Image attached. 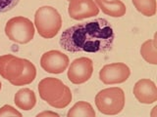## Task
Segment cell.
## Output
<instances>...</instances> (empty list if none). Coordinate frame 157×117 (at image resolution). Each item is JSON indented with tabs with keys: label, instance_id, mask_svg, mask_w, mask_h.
I'll use <instances>...</instances> for the list:
<instances>
[{
	"label": "cell",
	"instance_id": "cell-14",
	"mask_svg": "<svg viewBox=\"0 0 157 117\" xmlns=\"http://www.w3.org/2000/svg\"><path fill=\"white\" fill-rule=\"evenodd\" d=\"M36 66H34V65L31 61L26 60L25 61V67H24L22 74L20 75L17 79L11 81L10 83L14 86H25V85L31 84V83L36 79Z\"/></svg>",
	"mask_w": 157,
	"mask_h": 117
},
{
	"label": "cell",
	"instance_id": "cell-4",
	"mask_svg": "<svg viewBox=\"0 0 157 117\" xmlns=\"http://www.w3.org/2000/svg\"><path fill=\"white\" fill-rule=\"evenodd\" d=\"M125 93L119 87L106 88L95 96V105L99 112L106 115H116L124 109Z\"/></svg>",
	"mask_w": 157,
	"mask_h": 117
},
{
	"label": "cell",
	"instance_id": "cell-18",
	"mask_svg": "<svg viewBox=\"0 0 157 117\" xmlns=\"http://www.w3.org/2000/svg\"><path fill=\"white\" fill-rule=\"evenodd\" d=\"M4 116H18V117H22V113L20 111H18L16 108H14L13 106L9 105H3L1 108H0V117H4Z\"/></svg>",
	"mask_w": 157,
	"mask_h": 117
},
{
	"label": "cell",
	"instance_id": "cell-2",
	"mask_svg": "<svg viewBox=\"0 0 157 117\" xmlns=\"http://www.w3.org/2000/svg\"><path fill=\"white\" fill-rule=\"evenodd\" d=\"M38 93L41 100L55 108H64L71 104L73 96L70 88L54 77H46L38 83Z\"/></svg>",
	"mask_w": 157,
	"mask_h": 117
},
{
	"label": "cell",
	"instance_id": "cell-20",
	"mask_svg": "<svg viewBox=\"0 0 157 117\" xmlns=\"http://www.w3.org/2000/svg\"><path fill=\"white\" fill-rule=\"evenodd\" d=\"M58 116L59 114L52 111H42L36 115V117H58Z\"/></svg>",
	"mask_w": 157,
	"mask_h": 117
},
{
	"label": "cell",
	"instance_id": "cell-9",
	"mask_svg": "<svg viewBox=\"0 0 157 117\" xmlns=\"http://www.w3.org/2000/svg\"><path fill=\"white\" fill-rule=\"evenodd\" d=\"M25 61L11 54L0 56V75L9 82L17 79L24 70Z\"/></svg>",
	"mask_w": 157,
	"mask_h": 117
},
{
	"label": "cell",
	"instance_id": "cell-11",
	"mask_svg": "<svg viewBox=\"0 0 157 117\" xmlns=\"http://www.w3.org/2000/svg\"><path fill=\"white\" fill-rule=\"evenodd\" d=\"M132 93L140 104L151 105L157 101V88L155 83L147 78L137 81L134 86Z\"/></svg>",
	"mask_w": 157,
	"mask_h": 117
},
{
	"label": "cell",
	"instance_id": "cell-21",
	"mask_svg": "<svg viewBox=\"0 0 157 117\" xmlns=\"http://www.w3.org/2000/svg\"><path fill=\"white\" fill-rule=\"evenodd\" d=\"M1 88H2V85H1V82H0V91H1Z\"/></svg>",
	"mask_w": 157,
	"mask_h": 117
},
{
	"label": "cell",
	"instance_id": "cell-19",
	"mask_svg": "<svg viewBox=\"0 0 157 117\" xmlns=\"http://www.w3.org/2000/svg\"><path fill=\"white\" fill-rule=\"evenodd\" d=\"M20 0H0V13H6L12 10Z\"/></svg>",
	"mask_w": 157,
	"mask_h": 117
},
{
	"label": "cell",
	"instance_id": "cell-5",
	"mask_svg": "<svg viewBox=\"0 0 157 117\" xmlns=\"http://www.w3.org/2000/svg\"><path fill=\"white\" fill-rule=\"evenodd\" d=\"M4 31L9 40L18 44H27L33 39L36 27L29 19L18 16L6 23Z\"/></svg>",
	"mask_w": 157,
	"mask_h": 117
},
{
	"label": "cell",
	"instance_id": "cell-6",
	"mask_svg": "<svg viewBox=\"0 0 157 117\" xmlns=\"http://www.w3.org/2000/svg\"><path fill=\"white\" fill-rule=\"evenodd\" d=\"M93 73V62L90 58L82 57L74 60L68 66L67 76L73 84H82L90 80Z\"/></svg>",
	"mask_w": 157,
	"mask_h": 117
},
{
	"label": "cell",
	"instance_id": "cell-12",
	"mask_svg": "<svg viewBox=\"0 0 157 117\" xmlns=\"http://www.w3.org/2000/svg\"><path fill=\"white\" fill-rule=\"evenodd\" d=\"M94 2L99 10L113 18H121L125 16L127 12L126 5L121 0H94Z\"/></svg>",
	"mask_w": 157,
	"mask_h": 117
},
{
	"label": "cell",
	"instance_id": "cell-1",
	"mask_svg": "<svg viewBox=\"0 0 157 117\" xmlns=\"http://www.w3.org/2000/svg\"><path fill=\"white\" fill-rule=\"evenodd\" d=\"M114 39V29L109 22L95 19L67 28L59 43L64 50L71 53H106L112 49Z\"/></svg>",
	"mask_w": 157,
	"mask_h": 117
},
{
	"label": "cell",
	"instance_id": "cell-17",
	"mask_svg": "<svg viewBox=\"0 0 157 117\" xmlns=\"http://www.w3.org/2000/svg\"><path fill=\"white\" fill-rule=\"evenodd\" d=\"M135 8L145 17H152L156 13V0H132Z\"/></svg>",
	"mask_w": 157,
	"mask_h": 117
},
{
	"label": "cell",
	"instance_id": "cell-22",
	"mask_svg": "<svg viewBox=\"0 0 157 117\" xmlns=\"http://www.w3.org/2000/svg\"><path fill=\"white\" fill-rule=\"evenodd\" d=\"M68 1H70V0H68Z\"/></svg>",
	"mask_w": 157,
	"mask_h": 117
},
{
	"label": "cell",
	"instance_id": "cell-13",
	"mask_svg": "<svg viewBox=\"0 0 157 117\" xmlns=\"http://www.w3.org/2000/svg\"><path fill=\"white\" fill-rule=\"evenodd\" d=\"M14 102L18 108L29 111L36 106V97L33 90L29 89V88H23L15 94Z\"/></svg>",
	"mask_w": 157,
	"mask_h": 117
},
{
	"label": "cell",
	"instance_id": "cell-15",
	"mask_svg": "<svg viewBox=\"0 0 157 117\" xmlns=\"http://www.w3.org/2000/svg\"><path fill=\"white\" fill-rule=\"evenodd\" d=\"M156 38L154 36L153 39H148L144 42L140 46V55L144 58V60L150 63V65H157V50H156Z\"/></svg>",
	"mask_w": 157,
	"mask_h": 117
},
{
	"label": "cell",
	"instance_id": "cell-8",
	"mask_svg": "<svg viewBox=\"0 0 157 117\" xmlns=\"http://www.w3.org/2000/svg\"><path fill=\"white\" fill-rule=\"evenodd\" d=\"M70 63L67 55L58 50L44 53L40 58V66L44 71L51 74H60L65 71Z\"/></svg>",
	"mask_w": 157,
	"mask_h": 117
},
{
	"label": "cell",
	"instance_id": "cell-3",
	"mask_svg": "<svg viewBox=\"0 0 157 117\" xmlns=\"http://www.w3.org/2000/svg\"><path fill=\"white\" fill-rule=\"evenodd\" d=\"M34 27L43 38L55 37L62 27L61 15L52 6H42L34 14Z\"/></svg>",
	"mask_w": 157,
	"mask_h": 117
},
{
	"label": "cell",
	"instance_id": "cell-16",
	"mask_svg": "<svg viewBox=\"0 0 157 117\" xmlns=\"http://www.w3.org/2000/svg\"><path fill=\"white\" fill-rule=\"evenodd\" d=\"M68 117H95V111L90 102L80 101L69 109Z\"/></svg>",
	"mask_w": 157,
	"mask_h": 117
},
{
	"label": "cell",
	"instance_id": "cell-7",
	"mask_svg": "<svg viewBox=\"0 0 157 117\" xmlns=\"http://www.w3.org/2000/svg\"><path fill=\"white\" fill-rule=\"evenodd\" d=\"M131 75V69L126 63L114 62L103 66L99 71V79L106 85L121 84Z\"/></svg>",
	"mask_w": 157,
	"mask_h": 117
},
{
	"label": "cell",
	"instance_id": "cell-10",
	"mask_svg": "<svg viewBox=\"0 0 157 117\" xmlns=\"http://www.w3.org/2000/svg\"><path fill=\"white\" fill-rule=\"evenodd\" d=\"M68 13L73 20L82 21L97 16L99 14V8L94 0H70Z\"/></svg>",
	"mask_w": 157,
	"mask_h": 117
}]
</instances>
